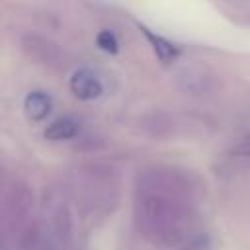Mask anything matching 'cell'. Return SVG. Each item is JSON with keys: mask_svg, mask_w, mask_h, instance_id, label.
<instances>
[{"mask_svg": "<svg viewBox=\"0 0 250 250\" xmlns=\"http://www.w3.org/2000/svg\"><path fill=\"white\" fill-rule=\"evenodd\" d=\"M186 186L174 174L152 172L137 191L135 215L139 230L154 242H174L188 227Z\"/></svg>", "mask_w": 250, "mask_h": 250, "instance_id": "6da1fadb", "label": "cell"}, {"mask_svg": "<svg viewBox=\"0 0 250 250\" xmlns=\"http://www.w3.org/2000/svg\"><path fill=\"white\" fill-rule=\"evenodd\" d=\"M102 82L100 78L88 70V68H82V70H76L72 76H70V92L78 98V100H94L102 94Z\"/></svg>", "mask_w": 250, "mask_h": 250, "instance_id": "7a4b0ae2", "label": "cell"}, {"mask_svg": "<svg viewBox=\"0 0 250 250\" xmlns=\"http://www.w3.org/2000/svg\"><path fill=\"white\" fill-rule=\"evenodd\" d=\"M23 109H25V115L31 121H41L51 111V98L43 92H29L25 96Z\"/></svg>", "mask_w": 250, "mask_h": 250, "instance_id": "3957f363", "label": "cell"}, {"mask_svg": "<svg viewBox=\"0 0 250 250\" xmlns=\"http://www.w3.org/2000/svg\"><path fill=\"white\" fill-rule=\"evenodd\" d=\"M78 135V123L70 117H61L55 119L47 129H45V139L49 141H66Z\"/></svg>", "mask_w": 250, "mask_h": 250, "instance_id": "277c9868", "label": "cell"}, {"mask_svg": "<svg viewBox=\"0 0 250 250\" xmlns=\"http://www.w3.org/2000/svg\"><path fill=\"white\" fill-rule=\"evenodd\" d=\"M141 31L145 33V37L148 39V43L152 45V49H154V53H156V57H158L160 61L168 62V61L176 59L178 49H176L170 41H166V39H164V37H160V35H154L152 31H148V29H145V27H141Z\"/></svg>", "mask_w": 250, "mask_h": 250, "instance_id": "5b68a950", "label": "cell"}, {"mask_svg": "<svg viewBox=\"0 0 250 250\" xmlns=\"http://www.w3.org/2000/svg\"><path fill=\"white\" fill-rule=\"evenodd\" d=\"M96 43H98V47H100L102 51L111 53V55H113V53H117V49H119V43H117L115 35H113L111 31H107V29H104V31H100V33H98Z\"/></svg>", "mask_w": 250, "mask_h": 250, "instance_id": "8992f818", "label": "cell"}, {"mask_svg": "<svg viewBox=\"0 0 250 250\" xmlns=\"http://www.w3.org/2000/svg\"><path fill=\"white\" fill-rule=\"evenodd\" d=\"M236 152H240V154H250V137H246V139L240 141V145L236 146Z\"/></svg>", "mask_w": 250, "mask_h": 250, "instance_id": "52a82bcc", "label": "cell"}]
</instances>
